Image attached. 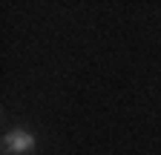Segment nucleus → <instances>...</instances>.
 I'll return each instance as SVG.
<instances>
[{
	"mask_svg": "<svg viewBox=\"0 0 161 155\" xmlns=\"http://www.w3.org/2000/svg\"><path fill=\"white\" fill-rule=\"evenodd\" d=\"M35 147H37L35 135L26 129H9L3 135V152H9V155H29V152H35Z\"/></svg>",
	"mask_w": 161,
	"mask_h": 155,
	"instance_id": "1",
	"label": "nucleus"
}]
</instances>
